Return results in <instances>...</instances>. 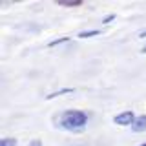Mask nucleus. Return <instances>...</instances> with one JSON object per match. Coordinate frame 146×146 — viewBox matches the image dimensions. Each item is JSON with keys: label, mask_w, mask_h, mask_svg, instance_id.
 Returning a JSON list of instances; mask_svg holds the SVG:
<instances>
[{"label": "nucleus", "mask_w": 146, "mask_h": 146, "mask_svg": "<svg viewBox=\"0 0 146 146\" xmlns=\"http://www.w3.org/2000/svg\"><path fill=\"white\" fill-rule=\"evenodd\" d=\"M139 36H141V38H146V31H141V33H139Z\"/></svg>", "instance_id": "10"}, {"label": "nucleus", "mask_w": 146, "mask_h": 146, "mask_svg": "<svg viewBox=\"0 0 146 146\" xmlns=\"http://www.w3.org/2000/svg\"><path fill=\"white\" fill-rule=\"evenodd\" d=\"M29 146H42V143H40L38 139H33V141L29 143Z\"/></svg>", "instance_id": "8"}, {"label": "nucleus", "mask_w": 146, "mask_h": 146, "mask_svg": "<svg viewBox=\"0 0 146 146\" xmlns=\"http://www.w3.org/2000/svg\"><path fill=\"white\" fill-rule=\"evenodd\" d=\"M88 124V115L80 110H68L60 117V126L68 131H82Z\"/></svg>", "instance_id": "1"}, {"label": "nucleus", "mask_w": 146, "mask_h": 146, "mask_svg": "<svg viewBox=\"0 0 146 146\" xmlns=\"http://www.w3.org/2000/svg\"><path fill=\"white\" fill-rule=\"evenodd\" d=\"M68 40H70V38H68V36H64V38H58V40H53V42H49L48 46H57V44H60V42H68Z\"/></svg>", "instance_id": "6"}, {"label": "nucleus", "mask_w": 146, "mask_h": 146, "mask_svg": "<svg viewBox=\"0 0 146 146\" xmlns=\"http://www.w3.org/2000/svg\"><path fill=\"white\" fill-rule=\"evenodd\" d=\"M0 146H17V139L6 137V139H2V141H0Z\"/></svg>", "instance_id": "5"}, {"label": "nucleus", "mask_w": 146, "mask_h": 146, "mask_svg": "<svg viewBox=\"0 0 146 146\" xmlns=\"http://www.w3.org/2000/svg\"><path fill=\"white\" fill-rule=\"evenodd\" d=\"M131 131L133 133H141V131H146V115H137L133 124H131Z\"/></svg>", "instance_id": "3"}, {"label": "nucleus", "mask_w": 146, "mask_h": 146, "mask_svg": "<svg viewBox=\"0 0 146 146\" xmlns=\"http://www.w3.org/2000/svg\"><path fill=\"white\" fill-rule=\"evenodd\" d=\"M113 18H115V15H110V17H106V18H104V22H111Z\"/></svg>", "instance_id": "9"}, {"label": "nucleus", "mask_w": 146, "mask_h": 146, "mask_svg": "<svg viewBox=\"0 0 146 146\" xmlns=\"http://www.w3.org/2000/svg\"><path fill=\"white\" fill-rule=\"evenodd\" d=\"M71 90H60V91H55V93H51L49 97H57V95H64V93H70Z\"/></svg>", "instance_id": "7"}, {"label": "nucleus", "mask_w": 146, "mask_h": 146, "mask_svg": "<svg viewBox=\"0 0 146 146\" xmlns=\"http://www.w3.org/2000/svg\"><path fill=\"white\" fill-rule=\"evenodd\" d=\"M133 121H135L133 111H121L119 115L113 117V122L119 124V126H131V124H133Z\"/></svg>", "instance_id": "2"}, {"label": "nucleus", "mask_w": 146, "mask_h": 146, "mask_svg": "<svg viewBox=\"0 0 146 146\" xmlns=\"http://www.w3.org/2000/svg\"><path fill=\"white\" fill-rule=\"evenodd\" d=\"M100 33H102L100 29H91V31H80L79 36H80V38H90V36H97Z\"/></svg>", "instance_id": "4"}, {"label": "nucleus", "mask_w": 146, "mask_h": 146, "mask_svg": "<svg viewBox=\"0 0 146 146\" xmlns=\"http://www.w3.org/2000/svg\"><path fill=\"white\" fill-rule=\"evenodd\" d=\"M141 146H146V143H144V144H141Z\"/></svg>", "instance_id": "11"}]
</instances>
